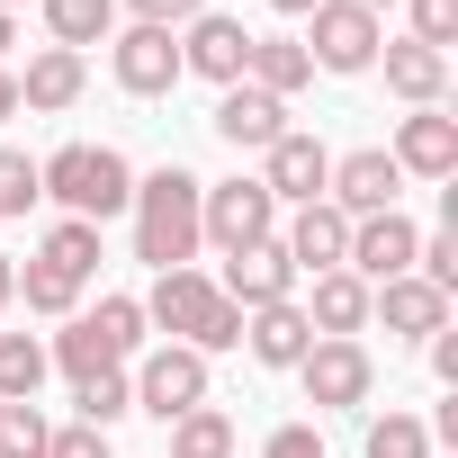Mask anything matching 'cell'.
Segmentation results:
<instances>
[{
  "label": "cell",
  "mask_w": 458,
  "mask_h": 458,
  "mask_svg": "<svg viewBox=\"0 0 458 458\" xmlns=\"http://www.w3.org/2000/svg\"><path fill=\"white\" fill-rule=\"evenodd\" d=\"M261 458H324V440H315V422H279L261 440Z\"/></svg>",
  "instance_id": "cell-35"
},
{
  "label": "cell",
  "mask_w": 458,
  "mask_h": 458,
  "mask_svg": "<svg viewBox=\"0 0 458 458\" xmlns=\"http://www.w3.org/2000/svg\"><path fill=\"white\" fill-rule=\"evenodd\" d=\"M117 10H135V28H171V37H180L207 0H117Z\"/></svg>",
  "instance_id": "cell-34"
},
{
  "label": "cell",
  "mask_w": 458,
  "mask_h": 458,
  "mask_svg": "<svg viewBox=\"0 0 458 458\" xmlns=\"http://www.w3.org/2000/svg\"><path fill=\"white\" fill-rule=\"evenodd\" d=\"M324 180H333V153H324L306 126H288V135L261 153V189H270L279 207H315V198H324Z\"/></svg>",
  "instance_id": "cell-13"
},
{
  "label": "cell",
  "mask_w": 458,
  "mask_h": 458,
  "mask_svg": "<svg viewBox=\"0 0 458 458\" xmlns=\"http://www.w3.org/2000/svg\"><path fill=\"white\" fill-rule=\"evenodd\" d=\"M243 351H252L261 369H297V360L315 351V324L297 315V297H288V306H261V315H243Z\"/></svg>",
  "instance_id": "cell-20"
},
{
  "label": "cell",
  "mask_w": 458,
  "mask_h": 458,
  "mask_svg": "<svg viewBox=\"0 0 458 458\" xmlns=\"http://www.w3.org/2000/svg\"><path fill=\"white\" fill-rule=\"evenodd\" d=\"M270 10H279V19H306V10H315V0H270Z\"/></svg>",
  "instance_id": "cell-40"
},
{
  "label": "cell",
  "mask_w": 458,
  "mask_h": 458,
  "mask_svg": "<svg viewBox=\"0 0 458 458\" xmlns=\"http://www.w3.org/2000/svg\"><path fill=\"white\" fill-rule=\"evenodd\" d=\"M234 153H270L279 135H288V99H270V90H252V81H234V90H216V117H207Z\"/></svg>",
  "instance_id": "cell-16"
},
{
  "label": "cell",
  "mask_w": 458,
  "mask_h": 458,
  "mask_svg": "<svg viewBox=\"0 0 458 458\" xmlns=\"http://www.w3.org/2000/svg\"><path fill=\"white\" fill-rule=\"evenodd\" d=\"M369 315H386V333H404V342H431V333H449V297L431 288V279H386V288H369Z\"/></svg>",
  "instance_id": "cell-18"
},
{
  "label": "cell",
  "mask_w": 458,
  "mask_h": 458,
  "mask_svg": "<svg viewBox=\"0 0 458 458\" xmlns=\"http://www.w3.org/2000/svg\"><path fill=\"white\" fill-rule=\"evenodd\" d=\"M413 243H422V225H413V216H395V207L351 216L342 270H351V279H369V288H386V279H404V270H413Z\"/></svg>",
  "instance_id": "cell-8"
},
{
  "label": "cell",
  "mask_w": 458,
  "mask_h": 458,
  "mask_svg": "<svg viewBox=\"0 0 458 458\" xmlns=\"http://www.w3.org/2000/svg\"><path fill=\"white\" fill-rule=\"evenodd\" d=\"M144 324H162L171 342H189L198 360L216 351H243V306H225L207 270H153V297H135Z\"/></svg>",
  "instance_id": "cell-2"
},
{
  "label": "cell",
  "mask_w": 458,
  "mask_h": 458,
  "mask_svg": "<svg viewBox=\"0 0 458 458\" xmlns=\"http://www.w3.org/2000/svg\"><path fill=\"white\" fill-rule=\"evenodd\" d=\"M162 431H171V458H234V422H225L216 404H198V413H180Z\"/></svg>",
  "instance_id": "cell-26"
},
{
  "label": "cell",
  "mask_w": 458,
  "mask_h": 458,
  "mask_svg": "<svg viewBox=\"0 0 458 458\" xmlns=\"http://www.w3.org/2000/svg\"><path fill=\"white\" fill-rule=\"evenodd\" d=\"M126 386H135V413L180 422V413H198V404H207V360H198L189 342H162V351H144V360L126 369Z\"/></svg>",
  "instance_id": "cell-6"
},
{
  "label": "cell",
  "mask_w": 458,
  "mask_h": 458,
  "mask_svg": "<svg viewBox=\"0 0 458 458\" xmlns=\"http://www.w3.org/2000/svg\"><path fill=\"white\" fill-rule=\"evenodd\" d=\"M198 171H180V162H162V171H144L135 180V261H153V270H189L198 261Z\"/></svg>",
  "instance_id": "cell-1"
},
{
  "label": "cell",
  "mask_w": 458,
  "mask_h": 458,
  "mask_svg": "<svg viewBox=\"0 0 458 458\" xmlns=\"http://www.w3.org/2000/svg\"><path fill=\"white\" fill-rule=\"evenodd\" d=\"M216 297H225V306H243V315H261V306H288V297H297V270H288V252H279V243L225 252V270H216Z\"/></svg>",
  "instance_id": "cell-12"
},
{
  "label": "cell",
  "mask_w": 458,
  "mask_h": 458,
  "mask_svg": "<svg viewBox=\"0 0 458 458\" xmlns=\"http://www.w3.org/2000/svg\"><path fill=\"white\" fill-rule=\"evenodd\" d=\"M90 90V64L81 55H64V46H46L28 72H19V108H37V117H55V108H72Z\"/></svg>",
  "instance_id": "cell-21"
},
{
  "label": "cell",
  "mask_w": 458,
  "mask_h": 458,
  "mask_svg": "<svg viewBox=\"0 0 458 458\" xmlns=\"http://www.w3.org/2000/svg\"><path fill=\"white\" fill-rule=\"evenodd\" d=\"M72 404H81V422H90V431H108V422H126V413H135V386H126V369H99V377H81V386H72Z\"/></svg>",
  "instance_id": "cell-28"
},
{
  "label": "cell",
  "mask_w": 458,
  "mask_h": 458,
  "mask_svg": "<svg viewBox=\"0 0 458 458\" xmlns=\"http://www.w3.org/2000/svg\"><path fill=\"white\" fill-rule=\"evenodd\" d=\"M37 261H46V270H64L72 288H90V270H99V225H81V216H64L55 234L37 243Z\"/></svg>",
  "instance_id": "cell-25"
},
{
  "label": "cell",
  "mask_w": 458,
  "mask_h": 458,
  "mask_svg": "<svg viewBox=\"0 0 458 458\" xmlns=\"http://www.w3.org/2000/svg\"><path fill=\"white\" fill-rule=\"evenodd\" d=\"M297 386H306V404H324V413H360V404L377 395V360H369V342H315V351L297 360Z\"/></svg>",
  "instance_id": "cell-7"
},
{
  "label": "cell",
  "mask_w": 458,
  "mask_h": 458,
  "mask_svg": "<svg viewBox=\"0 0 458 458\" xmlns=\"http://www.w3.org/2000/svg\"><path fill=\"white\" fill-rule=\"evenodd\" d=\"M404 10H413V46H431V55L458 46V0H404Z\"/></svg>",
  "instance_id": "cell-33"
},
{
  "label": "cell",
  "mask_w": 458,
  "mask_h": 458,
  "mask_svg": "<svg viewBox=\"0 0 458 458\" xmlns=\"http://www.w3.org/2000/svg\"><path fill=\"white\" fill-rule=\"evenodd\" d=\"M342 243H351V216H342L333 198H315V207H297V216L279 225V252H288V270H297V279L342 270Z\"/></svg>",
  "instance_id": "cell-15"
},
{
  "label": "cell",
  "mask_w": 458,
  "mask_h": 458,
  "mask_svg": "<svg viewBox=\"0 0 458 458\" xmlns=\"http://www.w3.org/2000/svg\"><path fill=\"white\" fill-rule=\"evenodd\" d=\"M10 46H19V28H10V10H0V55H10Z\"/></svg>",
  "instance_id": "cell-41"
},
{
  "label": "cell",
  "mask_w": 458,
  "mask_h": 458,
  "mask_svg": "<svg viewBox=\"0 0 458 458\" xmlns=\"http://www.w3.org/2000/svg\"><path fill=\"white\" fill-rule=\"evenodd\" d=\"M243 55H252V28L225 19V10H198V19L180 28V72H198V81H216V90L243 81Z\"/></svg>",
  "instance_id": "cell-10"
},
{
  "label": "cell",
  "mask_w": 458,
  "mask_h": 458,
  "mask_svg": "<svg viewBox=\"0 0 458 458\" xmlns=\"http://www.w3.org/2000/svg\"><path fill=\"white\" fill-rule=\"evenodd\" d=\"M10 117H19V72L0 64V126H10Z\"/></svg>",
  "instance_id": "cell-38"
},
{
  "label": "cell",
  "mask_w": 458,
  "mask_h": 458,
  "mask_svg": "<svg viewBox=\"0 0 458 458\" xmlns=\"http://www.w3.org/2000/svg\"><path fill=\"white\" fill-rule=\"evenodd\" d=\"M297 315L315 324V342H360V333H369V279H351V270H315V297H306Z\"/></svg>",
  "instance_id": "cell-17"
},
{
  "label": "cell",
  "mask_w": 458,
  "mask_h": 458,
  "mask_svg": "<svg viewBox=\"0 0 458 458\" xmlns=\"http://www.w3.org/2000/svg\"><path fill=\"white\" fill-rule=\"evenodd\" d=\"M46 458H108V431H90V422H64V431L46 440Z\"/></svg>",
  "instance_id": "cell-36"
},
{
  "label": "cell",
  "mask_w": 458,
  "mask_h": 458,
  "mask_svg": "<svg viewBox=\"0 0 458 458\" xmlns=\"http://www.w3.org/2000/svg\"><path fill=\"white\" fill-rule=\"evenodd\" d=\"M46 440H55V422L37 404H0V458H46Z\"/></svg>",
  "instance_id": "cell-31"
},
{
  "label": "cell",
  "mask_w": 458,
  "mask_h": 458,
  "mask_svg": "<svg viewBox=\"0 0 458 458\" xmlns=\"http://www.w3.org/2000/svg\"><path fill=\"white\" fill-rule=\"evenodd\" d=\"M360 449H369V458H431V422H422V413H377Z\"/></svg>",
  "instance_id": "cell-29"
},
{
  "label": "cell",
  "mask_w": 458,
  "mask_h": 458,
  "mask_svg": "<svg viewBox=\"0 0 458 458\" xmlns=\"http://www.w3.org/2000/svg\"><path fill=\"white\" fill-rule=\"evenodd\" d=\"M431 377L458 386V333H431Z\"/></svg>",
  "instance_id": "cell-37"
},
{
  "label": "cell",
  "mask_w": 458,
  "mask_h": 458,
  "mask_svg": "<svg viewBox=\"0 0 458 458\" xmlns=\"http://www.w3.org/2000/svg\"><path fill=\"white\" fill-rule=\"evenodd\" d=\"M37 189H46L64 216L108 225V216L135 198V162H126L117 144H64V153H46V162H37Z\"/></svg>",
  "instance_id": "cell-3"
},
{
  "label": "cell",
  "mask_w": 458,
  "mask_h": 458,
  "mask_svg": "<svg viewBox=\"0 0 458 458\" xmlns=\"http://www.w3.org/2000/svg\"><path fill=\"white\" fill-rule=\"evenodd\" d=\"M243 81H252V90H270V99H297V90L315 81V64H306V46H297V37H252Z\"/></svg>",
  "instance_id": "cell-22"
},
{
  "label": "cell",
  "mask_w": 458,
  "mask_h": 458,
  "mask_svg": "<svg viewBox=\"0 0 458 458\" xmlns=\"http://www.w3.org/2000/svg\"><path fill=\"white\" fill-rule=\"evenodd\" d=\"M377 64H386V90H395L404 108H440V90H449V55H431V46H413V37H386Z\"/></svg>",
  "instance_id": "cell-19"
},
{
  "label": "cell",
  "mask_w": 458,
  "mask_h": 458,
  "mask_svg": "<svg viewBox=\"0 0 458 458\" xmlns=\"http://www.w3.org/2000/svg\"><path fill=\"white\" fill-rule=\"evenodd\" d=\"M46 342L37 333H0V404H37V386H46Z\"/></svg>",
  "instance_id": "cell-24"
},
{
  "label": "cell",
  "mask_w": 458,
  "mask_h": 458,
  "mask_svg": "<svg viewBox=\"0 0 458 458\" xmlns=\"http://www.w3.org/2000/svg\"><path fill=\"white\" fill-rule=\"evenodd\" d=\"M19 297H28V315H81V288H72L64 270H46V261L19 270Z\"/></svg>",
  "instance_id": "cell-30"
},
{
  "label": "cell",
  "mask_w": 458,
  "mask_h": 458,
  "mask_svg": "<svg viewBox=\"0 0 458 458\" xmlns=\"http://www.w3.org/2000/svg\"><path fill=\"white\" fill-rule=\"evenodd\" d=\"M46 10V37L64 46V55H81V46H108L117 37V0H37Z\"/></svg>",
  "instance_id": "cell-23"
},
{
  "label": "cell",
  "mask_w": 458,
  "mask_h": 458,
  "mask_svg": "<svg viewBox=\"0 0 458 458\" xmlns=\"http://www.w3.org/2000/svg\"><path fill=\"white\" fill-rule=\"evenodd\" d=\"M324 198H333L342 216H377V207H395V198H404V171L386 162V144H360V153H342V162H333Z\"/></svg>",
  "instance_id": "cell-14"
},
{
  "label": "cell",
  "mask_w": 458,
  "mask_h": 458,
  "mask_svg": "<svg viewBox=\"0 0 458 458\" xmlns=\"http://www.w3.org/2000/svg\"><path fill=\"white\" fill-rule=\"evenodd\" d=\"M90 324H99V342H108V360L126 369V360H144V306L135 297H99L90 306Z\"/></svg>",
  "instance_id": "cell-27"
},
{
  "label": "cell",
  "mask_w": 458,
  "mask_h": 458,
  "mask_svg": "<svg viewBox=\"0 0 458 458\" xmlns=\"http://www.w3.org/2000/svg\"><path fill=\"white\" fill-rule=\"evenodd\" d=\"M0 10H19V0H0Z\"/></svg>",
  "instance_id": "cell-43"
},
{
  "label": "cell",
  "mask_w": 458,
  "mask_h": 458,
  "mask_svg": "<svg viewBox=\"0 0 458 458\" xmlns=\"http://www.w3.org/2000/svg\"><path fill=\"white\" fill-rule=\"evenodd\" d=\"M386 162H395L404 180H458V117H440V108H404Z\"/></svg>",
  "instance_id": "cell-11"
},
{
  "label": "cell",
  "mask_w": 458,
  "mask_h": 458,
  "mask_svg": "<svg viewBox=\"0 0 458 458\" xmlns=\"http://www.w3.org/2000/svg\"><path fill=\"white\" fill-rule=\"evenodd\" d=\"M10 297H19V261H10V252H0V306H10Z\"/></svg>",
  "instance_id": "cell-39"
},
{
  "label": "cell",
  "mask_w": 458,
  "mask_h": 458,
  "mask_svg": "<svg viewBox=\"0 0 458 458\" xmlns=\"http://www.w3.org/2000/svg\"><path fill=\"white\" fill-rule=\"evenodd\" d=\"M351 10H369V19H386V10H395V0H351Z\"/></svg>",
  "instance_id": "cell-42"
},
{
  "label": "cell",
  "mask_w": 458,
  "mask_h": 458,
  "mask_svg": "<svg viewBox=\"0 0 458 458\" xmlns=\"http://www.w3.org/2000/svg\"><path fill=\"white\" fill-rule=\"evenodd\" d=\"M108 72L126 99H171L180 90V37L171 28H117L108 37Z\"/></svg>",
  "instance_id": "cell-9"
},
{
  "label": "cell",
  "mask_w": 458,
  "mask_h": 458,
  "mask_svg": "<svg viewBox=\"0 0 458 458\" xmlns=\"http://www.w3.org/2000/svg\"><path fill=\"white\" fill-rule=\"evenodd\" d=\"M198 243H216V252L279 243V198H270L261 180H216V189H198Z\"/></svg>",
  "instance_id": "cell-4"
},
{
  "label": "cell",
  "mask_w": 458,
  "mask_h": 458,
  "mask_svg": "<svg viewBox=\"0 0 458 458\" xmlns=\"http://www.w3.org/2000/svg\"><path fill=\"white\" fill-rule=\"evenodd\" d=\"M46 189H37V162L19 153V144H0V225H10V216H28Z\"/></svg>",
  "instance_id": "cell-32"
},
{
  "label": "cell",
  "mask_w": 458,
  "mask_h": 458,
  "mask_svg": "<svg viewBox=\"0 0 458 458\" xmlns=\"http://www.w3.org/2000/svg\"><path fill=\"white\" fill-rule=\"evenodd\" d=\"M306 64L315 72H377V46H386V28L369 19V10H351V0H315V10H306Z\"/></svg>",
  "instance_id": "cell-5"
}]
</instances>
